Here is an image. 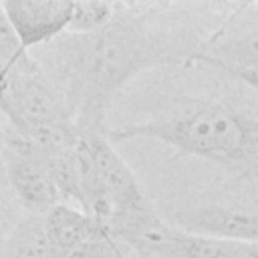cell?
Segmentation results:
<instances>
[{
  "instance_id": "obj_2",
  "label": "cell",
  "mask_w": 258,
  "mask_h": 258,
  "mask_svg": "<svg viewBox=\"0 0 258 258\" xmlns=\"http://www.w3.org/2000/svg\"><path fill=\"white\" fill-rule=\"evenodd\" d=\"M115 145L137 137L159 139L246 179H258V109L218 97H185L149 119L107 127Z\"/></svg>"
},
{
  "instance_id": "obj_4",
  "label": "cell",
  "mask_w": 258,
  "mask_h": 258,
  "mask_svg": "<svg viewBox=\"0 0 258 258\" xmlns=\"http://www.w3.org/2000/svg\"><path fill=\"white\" fill-rule=\"evenodd\" d=\"M0 155L4 179L28 216L42 218L50 208L60 204L56 187L30 153V141L8 125L2 129Z\"/></svg>"
},
{
  "instance_id": "obj_15",
  "label": "cell",
  "mask_w": 258,
  "mask_h": 258,
  "mask_svg": "<svg viewBox=\"0 0 258 258\" xmlns=\"http://www.w3.org/2000/svg\"><path fill=\"white\" fill-rule=\"evenodd\" d=\"M121 258H127V254H125V252H123V254H121Z\"/></svg>"
},
{
  "instance_id": "obj_6",
  "label": "cell",
  "mask_w": 258,
  "mask_h": 258,
  "mask_svg": "<svg viewBox=\"0 0 258 258\" xmlns=\"http://www.w3.org/2000/svg\"><path fill=\"white\" fill-rule=\"evenodd\" d=\"M81 135L87 139L89 149L93 153L99 179L111 204V216L149 210L151 206L143 185L139 183L131 167L125 163V159L119 155L115 145L105 137V133H81Z\"/></svg>"
},
{
  "instance_id": "obj_11",
  "label": "cell",
  "mask_w": 258,
  "mask_h": 258,
  "mask_svg": "<svg viewBox=\"0 0 258 258\" xmlns=\"http://www.w3.org/2000/svg\"><path fill=\"white\" fill-rule=\"evenodd\" d=\"M115 16V2L105 0H77L73 2L67 24L69 34H91L105 28Z\"/></svg>"
},
{
  "instance_id": "obj_8",
  "label": "cell",
  "mask_w": 258,
  "mask_h": 258,
  "mask_svg": "<svg viewBox=\"0 0 258 258\" xmlns=\"http://www.w3.org/2000/svg\"><path fill=\"white\" fill-rule=\"evenodd\" d=\"M4 14L24 52L44 46L64 34L73 2L71 0H4Z\"/></svg>"
},
{
  "instance_id": "obj_7",
  "label": "cell",
  "mask_w": 258,
  "mask_h": 258,
  "mask_svg": "<svg viewBox=\"0 0 258 258\" xmlns=\"http://www.w3.org/2000/svg\"><path fill=\"white\" fill-rule=\"evenodd\" d=\"M169 226L206 238L258 242V210L206 204L177 210L169 216Z\"/></svg>"
},
{
  "instance_id": "obj_9",
  "label": "cell",
  "mask_w": 258,
  "mask_h": 258,
  "mask_svg": "<svg viewBox=\"0 0 258 258\" xmlns=\"http://www.w3.org/2000/svg\"><path fill=\"white\" fill-rule=\"evenodd\" d=\"M42 228L50 254H60L85 242L109 236L105 224L85 214L81 208H71L67 204H56L50 208L42 216Z\"/></svg>"
},
{
  "instance_id": "obj_1",
  "label": "cell",
  "mask_w": 258,
  "mask_h": 258,
  "mask_svg": "<svg viewBox=\"0 0 258 258\" xmlns=\"http://www.w3.org/2000/svg\"><path fill=\"white\" fill-rule=\"evenodd\" d=\"M208 36L169 28L147 16L143 4L115 2L113 20L91 34H60L30 56L62 97L81 133H105L107 111L137 75L189 62Z\"/></svg>"
},
{
  "instance_id": "obj_13",
  "label": "cell",
  "mask_w": 258,
  "mask_h": 258,
  "mask_svg": "<svg viewBox=\"0 0 258 258\" xmlns=\"http://www.w3.org/2000/svg\"><path fill=\"white\" fill-rule=\"evenodd\" d=\"M224 75H228V77H232V79H236V81H240V83H244V85H248L252 91H256L258 93V71H240V69H230V71H222Z\"/></svg>"
},
{
  "instance_id": "obj_14",
  "label": "cell",
  "mask_w": 258,
  "mask_h": 258,
  "mask_svg": "<svg viewBox=\"0 0 258 258\" xmlns=\"http://www.w3.org/2000/svg\"><path fill=\"white\" fill-rule=\"evenodd\" d=\"M0 147H2V143H0ZM0 175H4V169H2V155H0Z\"/></svg>"
},
{
  "instance_id": "obj_3",
  "label": "cell",
  "mask_w": 258,
  "mask_h": 258,
  "mask_svg": "<svg viewBox=\"0 0 258 258\" xmlns=\"http://www.w3.org/2000/svg\"><path fill=\"white\" fill-rule=\"evenodd\" d=\"M2 115L6 125L20 135L34 125L73 121L62 97L30 52H22L6 71V105Z\"/></svg>"
},
{
  "instance_id": "obj_5",
  "label": "cell",
  "mask_w": 258,
  "mask_h": 258,
  "mask_svg": "<svg viewBox=\"0 0 258 258\" xmlns=\"http://www.w3.org/2000/svg\"><path fill=\"white\" fill-rule=\"evenodd\" d=\"M135 252L149 258H258V242L194 236L163 220L145 234Z\"/></svg>"
},
{
  "instance_id": "obj_10",
  "label": "cell",
  "mask_w": 258,
  "mask_h": 258,
  "mask_svg": "<svg viewBox=\"0 0 258 258\" xmlns=\"http://www.w3.org/2000/svg\"><path fill=\"white\" fill-rule=\"evenodd\" d=\"M0 258H50L40 216H24L0 236Z\"/></svg>"
},
{
  "instance_id": "obj_12",
  "label": "cell",
  "mask_w": 258,
  "mask_h": 258,
  "mask_svg": "<svg viewBox=\"0 0 258 258\" xmlns=\"http://www.w3.org/2000/svg\"><path fill=\"white\" fill-rule=\"evenodd\" d=\"M121 254H123L121 246L107 236V238L85 242L60 254H50V258H121Z\"/></svg>"
}]
</instances>
